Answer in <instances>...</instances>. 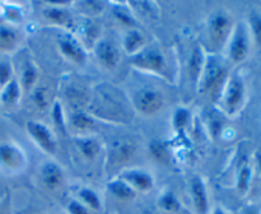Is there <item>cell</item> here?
<instances>
[{
    "mask_svg": "<svg viewBox=\"0 0 261 214\" xmlns=\"http://www.w3.org/2000/svg\"><path fill=\"white\" fill-rule=\"evenodd\" d=\"M109 190L115 198L120 200H132L137 195V191L120 177L109 182Z\"/></svg>",
    "mask_w": 261,
    "mask_h": 214,
    "instance_id": "cell-19",
    "label": "cell"
},
{
    "mask_svg": "<svg viewBox=\"0 0 261 214\" xmlns=\"http://www.w3.org/2000/svg\"><path fill=\"white\" fill-rule=\"evenodd\" d=\"M246 214H261V211L259 210V209H255V208H251L247 210Z\"/></svg>",
    "mask_w": 261,
    "mask_h": 214,
    "instance_id": "cell-39",
    "label": "cell"
},
{
    "mask_svg": "<svg viewBox=\"0 0 261 214\" xmlns=\"http://www.w3.org/2000/svg\"><path fill=\"white\" fill-rule=\"evenodd\" d=\"M135 144L130 140H119L112 145V149L110 152V159L114 165H121L126 163L134 157L135 154Z\"/></svg>",
    "mask_w": 261,
    "mask_h": 214,
    "instance_id": "cell-15",
    "label": "cell"
},
{
    "mask_svg": "<svg viewBox=\"0 0 261 214\" xmlns=\"http://www.w3.org/2000/svg\"><path fill=\"white\" fill-rule=\"evenodd\" d=\"M13 65L10 61L2 60L0 61V88L9 83L13 79Z\"/></svg>",
    "mask_w": 261,
    "mask_h": 214,
    "instance_id": "cell-31",
    "label": "cell"
},
{
    "mask_svg": "<svg viewBox=\"0 0 261 214\" xmlns=\"http://www.w3.org/2000/svg\"><path fill=\"white\" fill-rule=\"evenodd\" d=\"M0 214H7V211H5L2 206H0Z\"/></svg>",
    "mask_w": 261,
    "mask_h": 214,
    "instance_id": "cell-40",
    "label": "cell"
},
{
    "mask_svg": "<svg viewBox=\"0 0 261 214\" xmlns=\"http://www.w3.org/2000/svg\"><path fill=\"white\" fill-rule=\"evenodd\" d=\"M48 101H50V96H48V91L45 87H40L33 93V103L36 104L38 110H46L48 106Z\"/></svg>",
    "mask_w": 261,
    "mask_h": 214,
    "instance_id": "cell-29",
    "label": "cell"
},
{
    "mask_svg": "<svg viewBox=\"0 0 261 214\" xmlns=\"http://www.w3.org/2000/svg\"><path fill=\"white\" fill-rule=\"evenodd\" d=\"M27 158L19 145L13 142L0 143V167L5 171L17 172L25 166Z\"/></svg>",
    "mask_w": 261,
    "mask_h": 214,
    "instance_id": "cell-6",
    "label": "cell"
},
{
    "mask_svg": "<svg viewBox=\"0 0 261 214\" xmlns=\"http://www.w3.org/2000/svg\"><path fill=\"white\" fill-rule=\"evenodd\" d=\"M229 76V69L224 59L218 55H209L204 63L203 71L199 78V86L204 93L219 97Z\"/></svg>",
    "mask_w": 261,
    "mask_h": 214,
    "instance_id": "cell-1",
    "label": "cell"
},
{
    "mask_svg": "<svg viewBox=\"0 0 261 214\" xmlns=\"http://www.w3.org/2000/svg\"><path fill=\"white\" fill-rule=\"evenodd\" d=\"M204 63H205V59H204L203 50L198 46V47L194 48L190 61H189V74H190V79H193V82H195V83H198L199 78H200Z\"/></svg>",
    "mask_w": 261,
    "mask_h": 214,
    "instance_id": "cell-21",
    "label": "cell"
},
{
    "mask_svg": "<svg viewBox=\"0 0 261 214\" xmlns=\"http://www.w3.org/2000/svg\"><path fill=\"white\" fill-rule=\"evenodd\" d=\"M249 28L250 37L254 45L261 47V13L259 10H251L246 23Z\"/></svg>",
    "mask_w": 261,
    "mask_h": 214,
    "instance_id": "cell-23",
    "label": "cell"
},
{
    "mask_svg": "<svg viewBox=\"0 0 261 214\" xmlns=\"http://www.w3.org/2000/svg\"><path fill=\"white\" fill-rule=\"evenodd\" d=\"M121 180L129 183L135 191H142V193H147L154 185V180H153L152 175L147 171L143 170H130L122 173L120 176Z\"/></svg>",
    "mask_w": 261,
    "mask_h": 214,
    "instance_id": "cell-12",
    "label": "cell"
},
{
    "mask_svg": "<svg viewBox=\"0 0 261 214\" xmlns=\"http://www.w3.org/2000/svg\"><path fill=\"white\" fill-rule=\"evenodd\" d=\"M188 121H189L188 111L184 109H178L177 111H176L175 116H173V125H175L176 129L178 130L182 129V127L188 124Z\"/></svg>",
    "mask_w": 261,
    "mask_h": 214,
    "instance_id": "cell-36",
    "label": "cell"
},
{
    "mask_svg": "<svg viewBox=\"0 0 261 214\" xmlns=\"http://www.w3.org/2000/svg\"><path fill=\"white\" fill-rule=\"evenodd\" d=\"M76 147L87 159H93L101 150V144L94 138H79L76 139Z\"/></svg>",
    "mask_w": 261,
    "mask_h": 214,
    "instance_id": "cell-24",
    "label": "cell"
},
{
    "mask_svg": "<svg viewBox=\"0 0 261 214\" xmlns=\"http://www.w3.org/2000/svg\"><path fill=\"white\" fill-rule=\"evenodd\" d=\"M190 195L196 213L209 214L211 204H209L208 190H206L203 178L199 176H193V178L190 180Z\"/></svg>",
    "mask_w": 261,
    "mask_h": 214,
    "instance_id": "cell-11",
    "label": "cell"
},
{
    "mask_svg": "<svg viewBox=\"0 0 261 214\" xmlns=\"http://www.w3.org/2000/svg\"><path fill=\"white\" fill-rule=\"evenodd\" d=\"M20 94H22V88L19 82L13 78L9 83L0 88V103L7 107L14 106L19 102Z\"/></svg>",
    "mask_w": 261,
    "mask_h": 214,
    "instance_id": "cell-16",
    "label": "cell"
},
{
    "mask_svg": "<svg viewBox=\"0 0 261 214\" xmlns=\"http://www.w3.org/2000/svg\"><path fill=\"white\" fill-rule=\"evenodd\" d=\"M41 182L48 190H56L64 183V172L55 162H46L41 168Z\"/></svg>",
    "mask_w": 261,
    "mask_h": 214,
    "instance_id": "cell-13",
    "label": "cell"
},
{
    "mask_svg": "<svg viewBox=\"0 0 261 214\" xmlns=\"http://www.w3.org/2000/svg\"><path fill=\"white\" fill-rule=\"evenodd\" d=\"M150 152H152L153 158L158 162H167L168 159V152L166 149L165 145L161 142H153L152 145H150Z\"/></svg>",
    "mask_w": 261,
    "mask_h": 214,
    "instance_id": "cell-32",
    "label": "cell"
},
{
    "mask_svg": "<svg viewBox=\"0 0 261 214\" xmlns=\"http://www.w3.org/2000/svg\"><path fill=\"white\" fill-rule=\"evenodd\" d=\"M251 37L246 23L239 22L234 24L228 42H227V55L231 63L240 64L246 60L251 48Z\"/></svg>",
    "mask_w": 261,
    "mask_h": 214,
    "instance_id": "cell-4",
    "label": "cell"
},
{
    "mask_svg": "<svg viewBox=\"0 0 261 214\" xmlns=\"http://www.w3.org/2000/svg\"><path fill=\"white\" fill-rule=\"evenodd\" d=\"M2 14L9 23H20L23 19L22 10L14 4H2Z\"/></svg>",
    "mask_w": 261,
    "mask_h": 214,
    "instance_id": "cell-28",
    "label": "cell"
},
{
    "mask_svg": "<svg viewBox=\"0 0 261 214\" xmlns=\"http://www.w3.org/2000/svg\"><path fill=\"white\" fill-rule=\"evenodd\" d=\"M94 54L97 60L101 63L106 69L116 68L120 61V50L112 41L110 40H98L94 45Z\"/></svg>",
    "mask_w": 261,
    "mask_h": 214,
    "instance_id": "cell-10",
    "label": "cell"
},
{
    "mask_svg": "<svg viewBox=\"0 0 261 214\" xmlns=\"http://www.w3.org/2000/svg\"><path fill=\"white\" fill-rule=\"evenodd\" d=\"M209 214H229V213L226 210V209L222 208V206H216V208L212 209V211Z\"/></svg>",
    "mask_w": 261,
    "mask_h": 214,
    "instance_id": "cell-37",
    "label": "cell"
},
{
    "mask_svg": "<svg viewBox=\"0 0 261 214\" xmlns=\"http://www.w3.org/2000/svg\"><path fill=\"white\" fill-rule=\"evenodd\" d=\"M252 167L250 163H244L237 173V190L241 194H246L250 190L252 182Z\"/></svg>",
    "mask_w": 261,
    "mask_h": 214,
    "instance_id": "cell-25",
    "label": "cell"
},
{
    "mask_svg": "<svg viewBox=\"0 0 261 214\" xmlns=\"http://www.w3.org/2000/svg\"><path fill=\"white\" fill-rule=\"evenodd\" d=\"M145 47V38L139 30L132 28L129 32L125 35L124 38V48L130 55H135L139 51Z\"/></svg>",
    "mask_w": 261,
    "mask_h": 214,
    "instance_id": "cell-17",
    "label": "cell"
},
{
    "mask_svg": "<svg viewBox=\"0 0 261 214\" xmlns=\"http://www.w3.org/2000/svg\"><path fill=\"white\" fill-rule=\"evenodd\" d=\"M19 36L17 30L10 24L0 25V50L12 51L17 47Z\"/></svg>",
    "mask_w": 261,
    "mask_h": 214,
    "instance_id": "cell-18",
    "label": "cell"
},
{
    "mask_svg": "<svg viewBox=\"0 0 261 214\" xmlns=\"http://www.w3.org/2000/svg\"><path fill=\"white\" fill-rule=\"evenodd\" d=\"M38 79V70L32 61H25L23 65L22 74H20V88L23 91H31L35 87L36 82Z\"/></svg>",
    "mask_w": 261,
    "mask_h": 214,
    "instance_id": "cell-22",
    "label": "cell"
},
{
    "mask_svg": "<svg viewBox=\"0 0 261 214\" xmlns=\"http://www.w3.org/2000/svg\"><path fill=\"white\" fill-rule=\"evenodd\" d=\"M158 204H160V208H162L167 213H176L181 208V204L178 201L177 196L172 191H166V193H163L160 196V199H158Z\"/></svg>",
    "mask_w": 261,
    "mask_h": 214,
    "instance_id": "cell-26",
    "label": "cell"
},
{
    "mask_svg": "<svg viewBox=\"0 0 261 214\" xmlns=\"http://www.w3.org/2000/svg\"><path fill=\"white\" fill-rule=\"evenodd\" d=\"M25 129H27V132L31 137V139L36 143V145L40 149H42L45 153H48V154L55 153V137H54L51 130L45 124H42L40 121H35V120H31L25 125Z\"/></svg>",
    "mask_w": 261,
    "mask_h": 214,
    "instance_id": "cell-7",
    "label": "cell"
},
{
    "mask_svg": "<svg viewBox=\"0 0 261 214\" xmlns=\"http://www.w3.org/2000/svg\"><path fill=\"white\" fill-rule=\"evenodd\" d=\"M66 210L69 214H93V211L89 208H87L83 203L78 200V199H71L69 200L68 205H66Z\"/></svg>",
    "mask_w": 261,
    "mask_h": 214,
    "instance_id": "cell-34",
    "label": "cell"
},
{
    "mask_svg": "<svg viewBox=\"0 0 261 214\" xmlns=\"http://www.w3.org/2000/svg\"><path fill=\"white\" fill-rule=\"evenodd\" d=\"M78 7L82 8L86 14L94 15V14H99V13L103 10L105 3H102V2H83V3H79Z\"/></svg>",
    "mask_w": 261,
    "mask_h": 214,
    "instance_id": "cell-35",
    "label": "cell"
},
{
    "mask_svg": "<svg viewBox=\"0 0 261 214\" xmlns=\"http://www.w3.org/2000/svg\"><path fill=\"white\" fill-rule=\"evenodd\" d=\"M82 37H83L84 41H92L93 42V45H96L97 43V35H98V27H97L96 24H93V23L88 22L86 23V24L82 27Z\"/></svg>",
    "mask_w": 261,
    "mask_h": 214,
    "instance_id": "cell-33",
    "label": "cell"
},
{
    "mask_svg": "<svg viewBox=\"0 0 261 214\" xmlns=\"http://www.w3.org/2000/svg\"><path fill=\"white\" fill-rule=\"evenodd\" d=\"M70 122L71 125L78 130L92 129L94 125L93 119H92L88 114H86V112L83 111H75L74 114H71Z\"/></svg>",
    "mask_w": 261,
    "mask_h": 214,
    "instance_id": "cell-27",
    "label": "cell"
},
{
    "mask_svg": "<svg viewBox=\"0 0 261 214\" xmlns=\"http://www.w3.org/2000/svg\"><path fill=\"white\" fill-rule=\"evenodd\" d=\"M256 168H257V172H259V175L261 177V152L256 153Z\"/></svg>",
    "mask_w": 261,
    "mask_h": 214,
    "instance_id": "cell-38",
    "label": "cell"
},
{
    "mask_svg": "<svg viewBox=\"0 0 261 214\" xmlns=\"http://www.w3.org/2000/svg\"><path fill=\"white\" fill-rule=\"evenodd\" d=\"M114 15L120 20V22L124 23V24H126V25H129V27H132V28H134L135 24H137L134 17L132 15V12H130L127 8H124V7L114 8Z\"/></svg>",
    "mask_w": 261,
    "mask_h": 214,
    "instance_id": "cell-30",
    "label": "cell"
},
{
    "mask_svg": "<svg viewBox=\"0 0 261 214\" xmlns=\"http://www.w3.org/2000/svg\"><path fill=\"white\" fill-rule=\"evenodd\" d=\"M78 199L81 203H83L87 208L92 211H99L102 209V200L98 194L89 188H81L78 190Z\"/></svg>",
    "mask_w": 261,
    "mask_h": 214,
    "instance_id": "cell-20",
    "label": "cell"
},
{
    "mask_svg": "<svg viewBox=\"0 0 261 214\" xmlns=\"http://www.w3.org/2000/svg\"><path fill=\"white\" fill-rule=\"evenodd\" d=\"M130 64L139 70L149 71L167 78V61L162 51L157 47H144L132 56Z\"/></svg>",
    "mask_w": 261,
    "mask_h": 214,
    "instance_id": "cell-5",
    "label": "cell"
},
{
    "mask_svg": "<svg viewBox=\"0 0 261 214\" xmlns=\"http://www.w3.org/2000/svg\"><path fill=\"white\" fill-rule=\"evenodd\" d=\"M43 17L48 20V22L54 23L60 27L68 28V30H73L74 28V19L73 15L70 14L66 8L60 7V5H50L43 10Z\"/></svg>",
    "mask_w": 261,
    "mask_h": 214,
    "instance_id": "cell-14",
    "label": "cell"
},
{
    "mask_svg": "<svg viewBox=\"0 0 261 214\" xmlns=\"http://www.w3.org/2000/svg\"><path fill=\"white\" fill-rule=\"evenodd\" d=\"M135 107L138 111L144 115H154L163 107L165 99H163L162 93L157 89L145 88L138 92L134 99Z\"/></svg>",
    "mask_w": 261,
    "mask_h": 214,
    "instance_id": "cell-9",
    "label": "cell"
},
{
    "mask_svg": "<svg viewBox=\"0 0 261 214\" xmlns=\"http://www.w3.org/2000/svg\"><path fill=\"white\" fill-rule=\"evenodd\" d=\"M234 28L232 15L226 10H217L211 15L208 22V37L216 50H221L227 45Z\"/></svg>",
    "mask_w": 261,
    "mask_h": 214,
    "instance_id": "cell-3",
    "label": "cell"
},
{
    "mask_svg": "<svg viewBox=\"0 0 261 214\" xmlns=\"http://www.w3.org/2000/svg\"><path fill=\"white\" fill-rule=\"evenodd\" d=\"M58 45L61 54L71 63L83 65L87 60V54L78 38L70 33H61L58 38Z\"/></svg>",
    "mask_w": 261,
    "mask_h": 214,
    "instance_id": "cell-8",
    "label": "cell"
},
{
    "mask_svg": "<svg viewBox=\"0 0 261 214\" xmlns=\"http://www.w3.org/2000/svg\"><path fill=\"white\" fill-rule=\"evenodd\" d=\"M224 112L231 116L239 115L246 104L247 87L240 74H232L224 84L219 96Z\"/></svg>",
    "mask_w": 261,
    "mask_h": 214,
    "instance_id": "cell-2",
    "label": "cell"
}]
</instances>
